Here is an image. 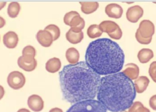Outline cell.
I'll return each mask as SVG.
<instances>
[{"label": "cell", "instance_id": "14", "mask_svg": "<svg viewBox=\"0 0 156 112\" xmlns=\"http://www.w3.org/2000/svg\"><path fill=\"white\" fill-rule=\"evenodd\" d=\"M149 79L146 76H139L134 82V86L136 93H142L147 88L149 84Z\"/></svg>", "mask_w": 156, "mask_h": 112}, {"label": "cell", "instance_id": "7", "mask_svg": "<svg viewBox=\"0 0 156 112\" xmlns=\"http://www.w3.org/2000/svg\"><path fill=\"white\" fill-rule=\"evenodd\" d=\"M137 31L141 37L145 39L151 38L155 33V25L151 21L144 19L140 23Z\"/></svg>", "mask_w": 156, "mask_h": 112}, {"label": "cell", "instance_id": "33", "mask_svg": "<svg viewBox=\"0 0 156 112\" xmlns=\"http://www.w3.org/2000/svg\"><path fill=\"white\" fill-rule=\"evenodd\" d=\"M5 24V19L0 16V28H2Z\"/></svg>", "mask_w": 156, "mask_h": 112}, {"label": "cell", "instance_id": "10", "mask_svg": "<svg viewBox=\"0 0 156 112\" xmlns=\"http://www.w3.org/2000/svg\"><path fill=\"white\" fill-rule=\"evenodd\" d=\"M36 38L39 44L44 47H50L54 41L51 33L45 30H40L36 35Z\"/></svg>", "mask_w": 156, "mask_h": 112}, {"label": "cell", "instance_id": "15", "mask_svg": "<svg viewBox=\"0 0 156 112\" xmlns=\"http://www.w3.org/2000/svg\"><path fill=\"white\" fill-rule=\"evenodd\" d=\"M66 39L68 42L73 44H77L80 42L83 39V31L77 32L73 31L71 28L66 33Z\"/></svg>", "mask_w": 156, "mask_h": 112}, {"label": "cell", "instance_id": "19", "mask_svg": "<svg viewBox=\"0 0 156 112\" xmlns=\"http://www.w3.org/2000/svg\"><path fill=\"white\" fill-rule=\"evenodd\" d=\"M154 57V52L149 48H142L140 50L138 54L137 58L141 64H146L148 62Z\"/></svg>", "mask_w": 156, "mask_h": 112}, {"label": "cell", "instance_id": "26", "mask_svg": "<svg viewBox=\"0 0 156 112\" xmlns=\"http://www.w3.org/2000/svg\"><path fill=\"white\" fill-rule=\"evenodd\" d=\"M22 54H29L32 55L34 57L35 56L36 54V50L35 48L32 45H27L26 46L22 51Z\"/></svg>", "mask_w": 156, "mask_h": 112}, {"label": "cell", "instance_id": "5", "mask_svg": "<svg viewBox=\"0 0 156 112\" xmlns=\"http://www.w3.org/2000/svg\"><path fill=\"white\" fill-rule=\"evenodd\" d=\"M7 81L10 87L14 90H18L24 85L26 78L22 73L18 71H13L9 74Z\"/></svg>", "mask_w": 156, "mask_h": 112}, {"label": "cell", "instance_id": "20", "mask_svg": "<svg viewBox=\"0 0 156 112\" xmlns=\"http://www.w3.org/2000/svg\"><path fill=\"white\" fill-rule=\"evenodd\" d=\"M79 4L81 5V11L86 15L93 13L99 7L97 2H80Z\"/></svg>", "mask_w": 156, "mask_h": 112}, {"label": "cell", "instance_id": "28", "mask_svg": "<svg viewBox=\"0 0 156 112\" xmlns=\"http://www.w3.org/2000/svg\"><path fill=\"white\" fill-rule=\"evenodd\" d=\"M148 72L152 80L156 79V61H154L150 64Z\"/></svg>", "mask_w": 156, "mask_h": 112}, {"label": "cell", "instance_id": "29", "mask_svg": "<svg viewBox=\"0 0 156 112\" xmlns=\"http://www.w3.org/2000/svg\"><path fill=\"white\" fill-rule=\"evenodd\" d=\"M108 35L110 36V38L116 39V40H119L121 38L122 36V31L121 29V28L119 27L116 31H115L114 32L108 34Z\"/></svg>", "mask_w": 156, "mask_h": 112}, {"label": "cell", "instance_id": "30", "mask_svg": "<svg viewBox=\"0 0 156 112\" xmlns=\"http://www.w3.org/2000/svg\"><path fill=\"white\" fill-rule=\"evenodd\" d=\"M149 104L150 107L152 110L156 111V94L153 95L151 97L149 100Z\"/></svg>", "mask_w": 156, "mask_h": 112}, {"label": "cell", "instance_id": "6", "mask_svg": "<svg viewBox=\"0 0 156 112\" xmlns=\"http://www.w3.org/2000/svg\"><path fill=\"white\" fill-rule=\"evenodd\" d=\"M18 66L26 71H32L34 70L37 65V60L32 55L24 54L18 59Z\"/></svg>", "mask_w": 156, "mask_h": 112}, {"label": "cell", "instance_id": "23", "mask_svg": "<svg viewBox=\"0 0 156 112\" xmlns=\"http://www.w3.org/2000/svg\"><path fill=\"white\" fill-rule=\"evenodd\" d=\"M128 112H151L150 110L140 101L133 102L130 107L128 109Z\"/></svg>", "mask_w": 156, "mask_h": 112}, {"label": "cell", "instance_id": "32", "mask_svg": "<svg viewBox=\"0 0 156 112\" xmlns=\"http://www.w3.org/2000/svg\"><path fill=\"white\" fill-rule=\"evenodd\" d=\"M49 112H63V110L61 108H57V107H55L53 108H51Z\"/></svg>", "mask_w": 156, "mask_h": 112}, {"label": "cell", "instance_id": "4", "mask_svg": "<svg viewBox=\"0 0 156 112\" xmlns=\"http://www.w3.org/2000/svg\"><path fill=\"white\" fill-rule=\"evenodd\" d=\"M66 112H107V110L98 100L91 99L73 104Z\"/></svg>", "mask_w": 156, "mask_h": 112}, {"label": "cell", "instance_id": "17", "mask_svg": "<svg viewBox=\"0 0 156 112\" xmlns=\"http://www.w3.org/2000/svg\"><path fill=\"white\" fill-rule=\"evenodd\" d=\"M65 57L69 64H76L78 62L80 54L79 51L74 47L68 48L65 53Z\"/></svg>", "mask_w": 156, "mask_h": 112}, {"label": "cell", "instance_id": "2", "mask_svg": "<svg viewBox=\"0 0 156 112\" xmlns=\"http://www.w3.org/2000/svg\"><path fill=\"white\" fill-rule=\"evenodd\" d=\"M136 93L133 81L119 71L101 78L96 97L107 110L120 112L130 107Z\"/></svg>", "mask_w": 156, "mask_h": 112}, {"label": "cell", "instance_id": "25", "mask_svg": "<svg viewBox=\"0 0 156 112\" xmlns=\"http://www.w3.org/2000/svg\"><path fill=\"white\" fill-rule=\"evenodd\" d=\"M77 14H79V13H78L77 12H76V11H70V12L66 13L64 17H63V22H64V23H65L66 25H69V22H70V21H71V19L75 15H77Z\"/></svg>", "mask_w": 156, "mask_h": 112}, {"label": "cell", "instance_id": "36", "mask_svg": "<svg viewBox=\"0 0 156 112\" xmlns=\"http://www.w3.org/2000/svg\"><path fill=\"white\" fill-rule=\"evenodd\" d=\"M153 81H154V82H155V83H156V79H154V80H153Z\"/></svg>", "mask_w": 156, "mask_h": 112}, {"label": "cell", "instance_id": "11", "mask_svg": "<svg viewBox=\"0 0 156 112\" xmlns=\"http://www.w3.org/2000/svg\"><path fill=\"white\" fill-rule=\"evenodd\" d=\"M105 12L110 18L119 19L122 16L123 9L119 4L116 3H111L107 5L105 8Z\"/></svg>", "mask_w": 156, "mask_h": 112}, {"label": "cell", "instance_id": "13", "mask_svg": "<svg viewBox=\"0 0 156 112\" xmlns=\"http://www.w3.org/2000/svg\"><path fill=\"white\" fill-rule=\"evenodd\" d=\"M122 73L132 81L135 80L138 77L140 69L136 64L129 63L124 66V69L123 70Z\"/></svg>", "mask_w": 156, "mask_h": 112}, {"label": "cell", "instance_id": "22", "mask_svg": "<svg viewBox=\"0 0 156 112\" xmlns=\"http://www.w3.org/2000/svg\"><path fill=\"white\" fill-rule=\"evenodd\" d=\"M87 33L89 38L93 39L100 37L102 35V31L99 28V25L92 24L88 27Z\"/></svg>", "mask_w": 156, "mask_h": 112}, {"label": "cell", "instance_id": "8", "mask_svg": "<svg viewBox=\"0 0 156 112\" xmlns=\"http://www.w3.org/2000/svg\"><path fill=\"white\" fill-rule=\"evenodd\" d=\"M143 9L140 5L132 6L126 12V18L129 22L136 23L143 16Z\"/></svg>", "mask_w": 156, "mask_h": 112}, {"label": "cell", "instance_id": "12", "mask_svg": "<svg viewBox=\"0 0 156 112\" xmlns=\"http://www.w3.org/2000/svg\"><path fill=\"white\" fill-rule=\"evenodd\" d=\"M19 39L17 34L12 31L7 32L3 36V43L8 48H14L16 47Z\"/></svg>", "mask_w": 156, "mask_h": 112}, {"label": "cell", "instance_id": "9", "mask_svg": "<svg viewBox=\"0 0 156 112\" xmlns=\"http://www.w3.org/2000/svg\"><path fill=\"white\" fill-rule=\"evenodd\" d=\"M27 105L31 110L35 112H38L43 109L44 101L40 96L32 94L28 97Z\"/></svg>", "mask_w": 156, "mask_h": 112}, {"label": "cell", "instance_id": "3", "mask_svg": "<svg viewBox=\"0 0 156 112\" xmlns=\"http://www.w3.org/2000/svg\"><path fill=\"white\" fill-rule=\"evenodd\" d=\"M85 59L94 72L100 76H107L122 70L125 55L118 43L108 38H99L90 43Z\"/></svg>", "mask_w": 156, "mask_h": 112}, {"label": "cell", "instance_id": "18", "mask_svg": "<svg viewBox=\"0 0 156 112\" xmlns=\"http://www.w3.org/2000/svg\"><path fill=\"white\" fill-rule=\"evenodd\" d=\"M99 27L102 33L105 32L107 34H110L116 31L119 26L115 22L107 20L101 22L99 25Z\"/></svg>", "mask_w": 156, "mask_h": 112}, {"label": "cell", "instance_id": "1", "mask_svg": "<svg viewBox=\"0 0 156 112\" xmlns=\"http://www.w3.org/2000/svg\"><path fill=\"white\" fill-rule=\"evenodd\" d=\"M58 74L62 97L66 102L75 104L96 96L101 77L85 62L65 65Z\"/></svg>", "mask_w": 156, "mask_h": 112}, {"label": "cell", "instance_id": "37", "mask_svg": "<svg viewBox=\"0 0 156 112\" xmlns=\"http://www.w3.org/2000/svg\"><path fill=\"white\" fill-rule=\"evenodd\" d=\"M120 112H128V111H120Z\"/></svg>", "mask_w": 156, "mask_h": 112}, {"label": "cell", "instance_id": "21", "mask_svg": "<svg viewBox=\"0 0 156 112\" xmlns=\"http://www.w3.org/2000/svg\"><path fill=\"white\" fill-rule=\"evenodd\" d=\"M20 11V4L17 2H10L7 7V13L8 15L12 18H16Z\"/></svg>", "mask_w": 156, "mask_h": 112}, {"label": "cell", "instance_id": "24", "mask_svg": "<svg viewBox=\"0 0 156 112\" xmlns=\"http://www.w3.org/2000/svg\"><path fill=\"white\" fill-rule=\"evenodd\" d=\"M44 30H47L49 33H51V34L52 36L54 41H56L57 39H58L60 36V28L57 25L55 24H49L47 25Z\"/></svg>", "mask_w": 156, "mask_h": 112}, {"label": "cell", "instance_id": "27", "mask_svg": "<svg viewBox=\"0 0 156 112\" xmlns=\"http://www.w3.org/2000/svg\"><path fill=\"white\" fill-rule=\"evenodd\" d=\"M135 38L136 39V41L141 44H144V45H147L151 43L152 38H147V39H145L143 37H141L140 36V35L139 34L138 31L136 30V33H135Z\"/></svg>", "mask_w": 156, "mask_h": 112}, {"label": "cell", "instance_id": "16", "mask_svg": "<svg viewBox=\"0 0 156 112\" xmlns=\"http://www.w3.org/2000/svg\"><path fill=\"white\" fill-rule=\"evenodd\" d=\"M62 63L60 59L57 58H52L49 59L46 63V70L51 73H54L59 71L61 68Z\"/></svg>", "mask_w": 156, "mask_h": 112}, {"label": "cell", "instance_id": "34", "mask_svg": "<svg viewBox=\"0 0 156 112\" xmlns=\"http://www.w3.org/2000/svg\"><path fill=\"white\" fill-rule=\"evenodd\" d=\"M6 2H0V10H2L6 5Z\"/></svg>", "mask_w": 156, "mask_h": 112}, {"label": "cell", "instance_id": "31", "mask_svg": "<svg viewBox=\"0 0 156 112\" xmlns=\"http://www.w3.org/2000/svg\"><path fill=\"white\" fill-rule=\"evenodd\" d=\"M4 94H5L4 88L2 85H0V100L3 97Z\"/></svg>", "mask_w": 156, "mask_h": 112}, {"label": "cell", "instance_id": "35", "mask_svg": "<svg viewBox=\"0 0 156 112\" xmlns=\"http://www.w3.org/2000/svg\"><path fill=\"white\" fill-rule=\"evenodd\" d=\"M17 112H30L29 110L26 108H21L17 111Z\"/></svg>", "mask_w": 156, "mask_h": 112}]
</instances>
